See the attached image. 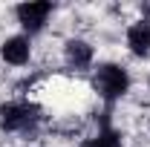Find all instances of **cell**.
<instances>
[{"label": "cell", "instance_id": "obj_1", "mask_svg": "<svg viewBox=\"0 0 150 147\" xmlns=\"http://www.w3.org/2000/svg\"><path fill=\"white\" fill-rule=\"evenodd\" d=\"M133 87V78L127 72V66L115 64V61H104L93 66V90L104 104H115L121 101Z\"/></svg>", "mask_w": 150, "mask_h": 147}, {"label": "cell", "instance_id": "obj_2", "mask_svg": "<svg viewBox=\"0 0 150 147\" xmlns=\"http://www.w3.org/2000/svg\"><path fill=\"white\" fill-rule=\"evenodd\" d=\"M40 124V107L35 101L15 98L0 104V130L3 133H32Z\"/></svg>", "mask_w": 150, "mask_h": 147}, {"label": "cell", "instance_id": "obj_3", "mask_svg": "<svg viewBox=\"0 0 150 147\" xmlns=\"http://www.w3.org/2000/svg\"><path fill=\"white\" fill-rule=\"evenodd\" d=\"M52 12H55V3H49V0H26V3L15 6V20L20 23L23 35L32 37L38 32H43V26L49 23Z\"/></svg>", "mask_w": 150, "mask_h": 147}, {"label": "cell", "instance_id": "obj_4", "mask_svg": "<svg viewBox=\"0 0 150 147\" xmlns=\"http://www.w3.org/2000/svg\"><path fill=\"white\" fill-rule=\"evenodd\" d=\"M64 64L75 69V72H87V69H93L95 64V49L90 40H84V37H69L67 43H64Z\"/></svg>", "mask_w": 150, "mask_h": 147}, {"label": "cell", "instance_id": "obj_5", "mask_svg": "<svg viewBox=\"0 0 150 147\" xmlns=\"http://www.w3.org/2000/svg\"><path fill=\"white\" fill-rule=\"evenodd\" d=\"M0 58L9 66H26L32 61V37L29 35H9L0 43Z\"/></svg>", "mask_w": 150, "mask_h": 147}, {"label": "cell", "instance_id": "obj_6", "mask_svg": "<svg viewBox=\"0 0 150 147\" xmlns=\"http://www.w3.org/2000/svg\"><path fill=\"white\" fill-rule=\"evenodd\" d=\"M124 43H127V52L133 58H150V20L147 18H139L133 20L124 32Z\"/></svg>", "mask_w": 150, "mask_h": 147}, {"label": "cell", "instance_id": "obj_7", "mask_svg": "<svg viewBox=\"0 0 150 147\" xmlns=\"http://www.w3.org/2000/svg\"><path fill=\"white\" fill-rule=\"evenodd\" d=\"M81 147H121V136L115 127H101L93 139H87Z\"/></svg>", "mask_w": 150, "mask_h": 147}, {"label": "cell", "instance_id": "obj_8", "mask_svg": "<svg viewBox=\"0 0 150 147\" xmlns=\"http://www.w3.org/2000/svg\"><path fill=\"white\" fill-rule=\"evenodd\" d=\"M147 87H150V78H147Z\"/></svg>", "mask_w": 150, "mask_h": 147}]
</instances>
